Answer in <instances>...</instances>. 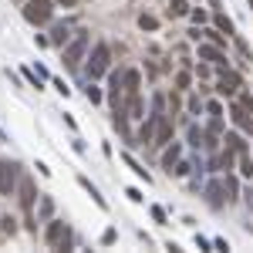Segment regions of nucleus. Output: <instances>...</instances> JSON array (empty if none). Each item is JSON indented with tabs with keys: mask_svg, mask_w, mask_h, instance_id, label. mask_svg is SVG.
Masks as SVG:
<instances>
[{
	"mask_svg": "<svg viewBox=\"0 0 253 253\" xmlns=\"http://www.w3.org/2000/svg\"><path fill=\"white\" fill-rule=\"evenodd\" d=\"M24 78H27V81H31V84L41 91V74H37V71H24Z\"/></svg>",
	"mask_w": 253,
	"mask_h": 253,
	"instance_id": "obj_28",
	"label": "nucleus"
},
{
	"mask_svg": "<svg viewBox=\"0 0 253 253\" xmlns=\"http://www.w3.org/2000/svg\"><path fill=\"white\" fill-rule=\"evenodd\" d=\"M189 84H192V74H189V71H179V74H176V88H179V91H186Z\"/></svg>",
	"mask_w": 253,
	"mask_h": 253,
	"instance_id": "obj_22",
	"label": "nucleus"
},
{
	"mask_svg": "<svg viewBox=\"0 0 253 253\" xmlns=\"http://www.w3.org/2000/svg\"><path fill=\"white\" fill-rule=\"evenodd\" d=\"M78 183H81V189H84L88 196H91V199H95V202H98V206H101V209H105V199L98 196V189L91 186V179H88V176H78Z\"/></svg>",
	"mask_w": 253,
	"mask_h": 253,
	"instance_id": "obj_16",
	"label": "nucleus"
},
{
	"mask_svg": "<svg viewBox=\"0 0 253 253\" xmlns=\"http://www.w3.org/2000/svg\"><path fill=\"white\" fill-rule=\"evenodd\" d=\"M17 192H20V209H24V216H27V230H34V223H31V213H34V202H37L34 179H31V176H20V183H17Z\"/></svg>",
	"mask_w": 253,
	"mask_h": 253,
	"instance_id": "obj_3",
	"label": "nucleus"
},
{
	"mask_svg": "<svg viewBox=\"0 0 253 253\" xmlns=\"http://www.w3.org/2000/svg\"><path fill=\"white\" fill-rule=\"evenodd\" d=\"M138 27H142V31H155V27H159V20H155V17H149V14H142V17H138Z\"/></svg>",
	"mask_w": 253,
	"mask_h": 253,
	"instance_id": "obj_23",
	"label": "nucleus"
},
{
	"mask_svg": "<svg viewBox=\"0 0 253 253\" xmlns=\"http://www.w3.org/2000/svg\"><path fill=\"white\" fill-rule=\"evenodd\" d=\"M0 135H3V132H0Z\"/></svg>",
	"mask_w": 253,
	"mask_h": 253,
	"instance_id": "obj_36",
	"label": "nucleus"
},
{
	"mask_svg": "<svg viewBox=\"0 0 253 253\" xmlns=\"http://www.w3.org/2000/svg\"><path fill=\"white\" fill-rule=\"evenodd\" d=\"M179 155H183V145H179V142H169V149H166V155H162V169L172 172V166L179 162Z\"/></svg>",
	"mask_w": 253,
	"mask_h": 253,
	"instance_id": "obj_14",
	"label": "nucleus"
},
{
	"mask_svg": "<svg viewBox=\"0 0 253 253\" xmlns=\"http://www.w3.org/2000/svg\"><path fill=\"white\" fill-rule=\"evenodd\" d=\"M152 219H155V223H166V213H162V206H152Z\"/></svg>",
	"mask_w": 253,
	"mask_h": 253,
	"instance_id": "obj_30",
	"label": "nucleus"
},
{
	"mask_svg": "<svg viewBox=\"0 0 253 253\" xmlns=\"http://www.w3.org/2000/svg\"><path fill=\"white\" fill-rule=\"evenodd\" d=\"M125 196L132 199V202H142V192H138V189H125Z\"/></svg>",
	"mask_w": 253,
	"mask_h": 253,
	"instance_id": "obj_34",
	"label": "nucleus"
},
{
	"mask_svg": "<svg viewBox=\"0 0 253 253\" xmlns=\"http://www.w3.org/2000/svg\"><path fill=\"white\" fill-rule=\"evenodd\" d=\"M125 162H128V169H132V172H135L138 179H145V183H149V172H145V169H142V166H138L135 159H125Z\"/></svg>",
	"mask_w": 253,
	"mask_h": 253,
	"instance_id": "obj_27",
	"label": "nucleus"
},
{
	"mask_svg": "<svg viewBox=\"0 0 253 253\" xmlns=\"http://www.w3.org/2000/svg\"><path fill=\"white\" fill-rule=\"evenodd\" d=\"M44 240H48V247H54V250H67V226H64L61 219H51Z\"/></svg>",
	"mask_w": 253,
	"mask_h": 253,
	"instance_id": "obj_6",
	"label": "nucleus"
},
{
	"mask_svg": "<svg viewBox=\"0 0 253 253\" xmlns=\"http://www.w3.org/2000/svg\"><path fill=\"white\" fill-rule=\"evenodd\" d=\"M189 14V0H169V17H186Z\"/></svg>",
	"mask_w": 253,
	"mask_h": 253,
	"instance_id": "obj_18",
	"label": "nucleus"
},
{
	"mask_svg": "<svg viewBox=\"0 0 253 253\" xmlns=\"http://www.w3.org/2000/svg\"><path fill=\"white\" fill-rule=\"evenodd\" d=\"M206 112H209V115H219V112H223V105H219V101H209V105H206Z\"/></svg>",
	"mask_w": 253,
	"mask_h": 253,
	"instance_id": "obj_31",
	"label": "nucleus"
},
{
	"mask_svg": "<svg viewBox=\"0 0 253 253\" xmlns=\"http://www.w3.org/2000/svg\"><path fill=\"white\" fill-rule=\"evenodd\" d=\"M240 172H243L247 179H253V159H250V152H240Z\"/></svg>",
	"mask_w": 253,
	"mask_h": 253,
	"instance_id": "obj_21",
	"label": "nucleus"
},
{
	"mask_svg": "<svg viewBox=\"0 0 253 253\" xmlns=\"http://www.w3.org/2000/svg\"><path fill=\"white\" fill-rule=\"evenodd\" d=\"M230 118L236 122V125L243 128L247 135H253V118H250V112L243 108V105H233V112H230Z\"/></svg>",
	"mask_w": 253,
	"mask_h": 253,
	"instance_id": "obj_10",
	"label": "nucleus"
},
{
	"mask_svg": "<svg viewBox=\"0 0 253 253\" xmlns=\"http://www.w3.org/2000/svg\"><path fill=\"white\" fill-rule=\"evenodd\" d=\"M189 145L192 149H199V145H206V132L199 125H189Z\"/></svg>",
	"mask_w": 253,
	"mask_h": 253,
	"instance_id": "obj_20",
	"label": "nucleus"
},
{
	"mask_svg": "<svg viewBox=\"0 0 253 253\" xmlns=\"http://www.w3.org/2000/svg\"><path fill=\"white\" fill-rule=\"evenodd\" d=\"M199 58H206V61L219 64V67H226V54L216 48V44H199Z\"/></svg>",
	"mask_w": 253,
	"mask_h": 253,
	"instance_id": "obj_11",
	"label": "nucleus"
},
{
	"mask_svg": "<svg viewBox=\"0 0 253 253\" xmlns=\"http://www.w3.org/2000/svg\"><path fill=\"white\" fill-rule=\"evenodd\" d=\"M216 27H219V31H226V34H233V20H230V17H223V14H216Z\"/></svg>",
	"mask_w": 253,
	"mask_h": 253,
	"instance_id": "obj_25",
	"label": "nucleus"
},
{
	"mask_svg": "<svg viewBox=\"0 0 253 253\" xmlns=\"http://www.w3.org/2000/svg\"><path fill=\"white\" fill-rule=\"evenodd\" d=\"M223 142H226V145H230V149H233L236 155H240V152H247V142H243V138H240L236 132H226V138H223Z\"/></svg>",
	"mask_w": 253,
	"mask_h": 253,
	"instance_id": "obj_17",
	"label": "nucleus"
},
{
	"mask_svg": "<svg viewBox=\"0 0 253 253\" xmlns=\"http://www.w3.org/2000/svg\"><path fill=\"white\" fill-rule=\"evenodd\" d=\"M67 37H71V31H67V24H54L51 27V44H67Z\"/></svg>",
	"mask_w": 253,
	"mask_h": 253,
	"instance_id": "obj_15",
	"label": "nucleus"
},
{
	"mask_svg": "<svg viewBox=\"0 0 253 253\" xmlns=\"http://www.w3.org/2000/svg\"><path fill=\"white\" fill-rule=\"evenodd\" d=\"M84 51H88V31H78L67 44H64V64L67 67H78L84 61Z\"/></svg>",
	"mask_w": 253,
	"mask_h": 253,
	"instance_id": "obj_2",
	"label": "nucleus"
},
{
	"mask_svg": "<svg viewBox=\"0 0 253 253\" xmlns=\"http://www.w3.org/2000/svg\"><path fill=\"white\" fill-rule=\"evenodd\" d=\"M17 183H20V166L14 159H3L0 162V196H14Z\"/></svg>",
	"mask_w": 253,
	"mask_h": 253,
	"instance_id": "obj_5",
	"label": "nucleus"
},
{
	"mask_svg": "<svg viewBox=\"0 0 253 253\" xmlns=\"http://www.w3.org/2000/svg\"><path fill=\"white\" fill-rule=\"evenodd\" d=\"M243 108H247V112H253V98H250V95H243Z\"/></svg>",
	"mask_w": 253,
	"mask_h": 253,
	"instance_id": "obj_35",
	"label": "nucleus"
},
{
	"mask_svg": "<svg viewBox=\"0 0 253 253\" xmlns=\"http://www.w3.org/2000/svg\"><path fill=\"white\" fill-rule=\"evenodd\" d=\"M138 88H142V74L132 67V71L122 74V91H125V98H128V95H138Z\"/></svg>",
	"mask_w": 253,
	"mask_h": 253,
	"instance_id": "obj_9",
	"label": "nucleus"
},
{
	"mask_svg": "<svg viewBox=\"0 0 253 253\" xmlns=\"http://www.w3.org/2000/svg\"><path fill=\"white\" fill-rule=\"evenodd\" d=\"M108 64H112V48H108V44H95V51H91V58H88V78H91V81L101 78V74L108 71Z\"/></svg>",
	"mask_w": 253,
	"mask_h": 253,
	"instance_id": "obj_4",
	"label": "nucleus"
},
{
	"mask_svg": "<svg viewBox=\"0 0 253 253\" xmlns=\"http://www.w3.org/2000/svg\"><path fill=\"white\" fill-rule=\"evenodd\" d=\"M189 17L196 20V24H202V20H206V10H189Z\"/></svg>",
	"mask_w": 253,
	"mask_h": 253,
	"instance_id": "obj_33",
	"label": "nucleus"
},
{
	"mask_svg": "<svg viewBox=\"0 0 253 253\" xmlns=\"http://www.w3.org/2000/svg\"><path fill=\"white\" fill-rule=\"evenodd\" d=\"M122 108H125L128 118H145V105H142V95H128Z\"/></svg>",
	"mask_w": 253,
	"mask_h": 253,
	"instance_id": "obj_13",
	"label": "nucleus"
},
{
	"mask_svg": "<svg viewBox=\"0 0 253 253\" xmlns=\"http://www.w3.org/2000/svg\"><path fill=\"white\" fill-rule=\"evenodd\" d=\"M206 37H209V44H216V48H226V37L219 34V31H202Z\"/></svg>",
	"mask_w": 253,
	"mask_h": 253,
	"instance_id": "obj_24",
	"label": "nucleus"
},
{
	"mask_svg": "<svg viewBox=\"0 0 253 253\" xmlns=\"http://www.w3.org/2000/svg\"><path fill=\"white\" fill-rule=\"evenodd\" d=\"M101 243H105V247L115 243V230H105V233H101Z\"/></svg>",
	"mask_w": 253,
	"mask_h": 253,
	"instance_id": "obj_32",
	"label": "nucleus"
},
{
	"mask_svg": "<svg viewBox=\"0 0 253 253\" xmlns=\"http://www.w3.org/2000/svg\"><path fill=\"white\" fill-rule=\"evenodd\" d=\"M206 202H209L213 209H223V202H226V186H223L219 179H213V183L206 186Z\"/></svg>",
	"mask_w": 253,
	"mask_h": 253,
	"instance_id": "obj_7",
	"label": "nucleus"
},
{
	"mask_svg": "<svg viewBox=\"0 0 253 253\" xmlns=\"http://www.w3.org/2000/svg\"><path fill=\"white\" fill-rule=\"evenodd\" d=\"M223 186H226V202H236V192H240V186H236V176H230V172H226Z\"/></svg>",
	"mask_w": 253,
	"mask_h": 253,
	"instance_id": "obj_19",
	"label": "nucleus"
},
{
	"mask_svg": "<svg viewBox=\"0 0 253 253\" xmlns=\"http://www.w3.org/2000/svg\"><path fill=\"white\" fill-rule=\"evenodd\" d=\"M172 142V118L162 115L159 118V128H155V145H169Z\"/></svg>",
	"mask_w": 253,
	"mask_h": 253,
	"instance_id": "obj_12",
	"label": "nucleus"
},
{
	"mask_svg": "<svg viewBox=\"0 0 253 253\" xmlns=\"http://www.w3.org/2000/svg\"><path fill=\"white\" fill-rule=\"evenodd\" d=\"M51 213H54V199H48V196H44V199H41V216H44V219H51Z\"/></svg>",
	"mask_w": 253,
	"mask_h": 253,
	"instance_id": "obj_26",
	"label": "nucleus"
},
{
	"mask_svg": "<svg viewBox=\"0 0 253 253\" xmlns=\"http://www.w3.org/2000/svg\"><path fill=\"white\" fill-rule=\"evenodd\" d=\"M236 88H240V74H233L230 67H223V78H219V84H216V91L219 95H236Z\"/></svg>",
	"mask_w": 253,
	"mask_h": 253,
	"instance_id": "obj_8",
	"label": "nucleus"
},
{
	"mask_svg": "<svg viewBox=\"0 0 253 253\" xmlns=\"http://www.w3.org/2000/svg\"><path fill=\"white\" fill-rule=\"evenodd\" d=\"M51 17H54V0H27V7H24L27 24L41 27V24H51Z\"/></svg>",
	"mask_w": 253,
	"mask_h": 253,
	"instance_id": "obj_1",
	"label": "nucleus"
},
{
	"mask_svg": "<svg viewBox=\"0 0 253 253\" xmlns=\"http://www.w3.org/2000/svg\"><path fill=\"white\" fill-rule=\"evenodd\" d=\"M84 95H88V101H91V105H98V101H101V91H98V88H95V84H91V88H88V91H84Z\"/></svg>",
	"mask_w": 253,
	"mask_h": 253,
	"instance_id": "obj_29",
	"label": "nucleus"
}]
</instances>
